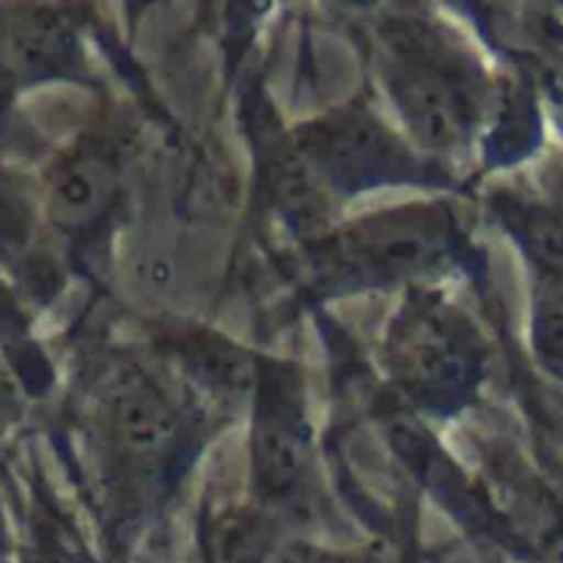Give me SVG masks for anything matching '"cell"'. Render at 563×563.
<instances>
[{"label": "cell", "mask_w": 563, "mask_h": 563, "mask_svg": "<svg viewBox=\"0 0 563 563\" xmlns=\"http://www.w3.org/2000/svg\"><path fill=\"white\" fill-rule=\"evenodd\" d=\"M119 176L108 154L97 148L64 154L47 181V209L55 225L82 231L102 220L115 198Z\"/></svg>", "instance_id": "7"}, {"label": "cell", "mask_w": 563, "mask_h": 563, "mask_svg": "<svg viewBox=\"0 0 563 563\" xmlns=\"http://www.w3.org/2000/svg\"><path fill=\"white\" fill-rule=\"evenodd\" d=\"M187 368L214 394L234 396L253 383V366L245 352L218 339H198L185 350Z\"/></svg>", "instance_id": "9"}, {"label": "cell", "mask_w": 563, "mask_h": 563, "mask_svg": "<svg viewBox=\"0 0 563 563\" xmlns=\"http://www.w3.org/2000/svg\"><path fill=\"white\" fill-rule=\"evenodd\" d=\"M110 438L121 454L141 467L168 460L179 443V416L174 405L143 377H124L110 394Z\"/></svg>", "instance_id": "6"}, {"label": "cell", "mask_w": 563, "mask_h": 563, "mask_svg": "<svg viewBox=\"0 0 563 563\" xmlns=\"http://www.w3.org/2000/svg\"><path fill=\"white\" fill-rule=\"evenodd\" d=\"M396 377L416 396L429 401L465 394L476 377L478 350L462 319L438 302L407 308L394 328Z\"/></svg>", "instance_id": "2"}, {"label": "cell", "mask_w": 563, "mask_h": 563, "mask_svg": "<svg viewBox=\"0 0 563 563\" xmlns=\"http://www.w3.org/2000/svg\"><path fill=\"white\" fill-rule=\"evenodd\" d=\"M69 44V27L53 11H22L20 22L9 25L11 66L25 75H36V71L64 64Z\"/></svg>", "instance_id": "8"}, {"label": "cell", "mask_w": 563, "mask_h": 563, "mask_svg": "<svg viewBox=\"0 0 563 563\" xmlns=\"http://www.w3.org/2000/svg\"><path fill=\"white\" fill-rule=\"evenodd\" d=\"M517 231L533 262L548 269V278H563V214L528 209L517 220Z\"/></svg>", "instance_id": "10"}, {"label": "cell", "mask_w": 563, "mask_h": 563, "mask_svg": "<svg viewBox=\"0 0 563 563\" xmlns=\"http://www.w3.org/2000/svg\"><path fill=\"white\" fill-rule=\"evenodd\" d=\"M324 563H379V561L368 559V555H341V559H328Z\"/></svg>", "instance_id": "13"}, {"label": "cell", "mask_w": 563, "mask_h": 563, "mask_svg": "<svg viewBox=\"0 0 563 563\" xmlns=\"http://www.w3.org/2000/svg\"><path fill=\"white\" fill-rule=\"evenodd\" d=\"M306 159L339 187L399 181L412 170V157L394 132L366 110H344L306 132Z\"/></svg>", "instance_id": "3"}, {"label": "cell", "mask_w": 563, "mask_h": 563, "mask_svg": "<svg viewBox=\"0 0 563 563\" xmlns=\"http://www.w3.org/2000/svg\"><path fill=\"white\" fill-rule=\"evenodd\" d=\"M533 341L542 361L563 374V278H548L533 308Z\"/></svg>", "instance_id": "11"}, {"label": "cell", "mask_w": 563, "mask_h": 563, "mask_svg": "<svg viewBox=\"0 0 563 563\" xmlns=\"http://www.w3.org/2000/svg\"><path fill=\"white\" fill-rule=\"evenodd\" d=\"M544 563H563V528L550 537L548 548H544Z\"/></svg>", "instance_id": "12"}, {"label": "cell", "mask_w": 563, "mask_h": 563, "mask_svg": "<svg viewBox=\"0 0 563 563\" xmlns=\"http://www.w3.org/2000/svg\"><path fill=\"white\" fill-rule=\"evenodd\" d=\"M449 247V220L440 209L410 207L377 214L346 231V267L374 278H405L434 267Z\"/></svg>", "instance_id": "4"}, {"label": "cell", "mask_w": 563, "mask_h": 563, "mask_svg": "<svg viewBox=\"0 0 563 563\" xmlns=\"http://www.w3.org/2000/svg\"><path fill=\"white\" fill-rule=\"evenodd\" d=\"M253 460L258 482L269 495L284 498L295 493L308 462V429L297 394L284 379H273L264 388Z\"/></svg>", "instance_id": "5"}, {"label": "cell", "mask_w": 563, "mask_h": 563, "mask_svg": "<svg viewBox=\"0 0 563 563\" xmlns=\"http://www.w3.org/2000/svg\"><path fill=\"white\" fill-rule=\"evenodd\" d=\"M390 47L396 55L390 91L405 124L423 146H460L473 121L471 91L462 71L449 66L421 36H399Z\"/></svg>", "instance_id": "1"}]
</instances>
